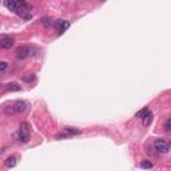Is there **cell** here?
Wrapping results in <instances>:
<instances>
[{"label": "cell", "mask_w": 171, "mask_h": 171, "mask_svg": "<svg viewBox=\"0 0 171 171\" xmlns=\"http://www.w3.org/2000/svg\"><path fill=\"white\" fill-rule=\"evenodd\" d=\"M16 138L19 139L20 142L27 143L30 141V124L27 122H21L20 123V128L16 134Z\"/></svg>", "instance_id": "cell-1"}, {"label": "cell", "mask_w": 171, "mask_h": 171, "mask_svg": "<svg viewBox=\"0 0 171 171\" xmlns=\"http://www.w3.org/2000/svg\"><path fill=\"white\" fill-rule=\"evenodd\" d=\"M4 7H7L10 11L20 13V11L24 10V8L27 7V3L20 2V0H12V2H4Z\"/></svg>", "instance_id": "cell-2"}, {"label": "cell", "mask_w": 171, "mask_h": 171, "mask_svg": "<svg viewBox=\"0 0 171 171\" xmlns=\"http://www.w3.org/2000/svg\"><path fill=\"white\" fill-rule=\"evenodd\" d=\"M154 147H155V150L160 152V154H167L169 152V145L166 143L163 139H156V141L154 142Z\"/></svg>", "instance_id": "cell-3"}, {"label": "cell", "mask_w": 171, "mask_h": 171, "mask_svg": "<svg viewBox=\"0 0 171 171\" xmlns=\"http://www.w3.org/2000/svg\"><path fill=\"white\" fill-rule=\"evenodd\" d=\"M32 55V48H30V47H19L16 49V58L17 59H25V58H28Z\"/></svg>", "instance_id": "cell-4"}, {"label": "cell", "mask_w": 171, "mask_h": 171, "mask_svg": "<svg viewBox=\"0 0 171 171\" xmlns=\"http://www.w3.org/2000/svg\"><path fill=\"white\" fill-rule=\"evenodd\" d=\"M55 27H56L58 35H63L67 30L70 28V21H67V20H62V19H60V20H56Z\"/></svg>", "instance_id": "cell-5"}, {"label": "cell", "mask_w": 171, "mask_h": 171, "mask_svg": "<svg viewBox=\"0 0 171 171\" xmlns=\"http://www.w3.org/2000/svg\"><path fill=\"white\" fill-rule=\"evenodd\" d=\"M13 43H15V40H13L12 38L10 36H2L0 38V47H2L3 49H10Z\"/></svg>", "instance_id": "cell-6"}, {"label": "cell", "mask_w": 171, "mask_h": 171, "mask_svg": "<svg viewBox=\"0 0 171 171\" xmlns=\"http://www.w3.org/2000/svg\"><path fill=\"white\" fill-rule=\"evenodd\" d=\"M13 107H15V111L16 114H23L27 110V103L24 100H16L13 103Z\"/></svg>", "instance_id": "cell-7"}, {"label": "cell", "mask_w": 171, "mask_h": 171, "mask_svg": "<svg viewBox=\"0 0 171 171\" xmlns=\"http://www.w3.org/2000/svg\"><path fill=\"white\" fill-rule=\"evenodd\" d=\"M42 23L44 27H47V28H49V27H55V23L56 21L52 19V17H49V16H44L42 17Z\"/></svg>", "instance_id": "cell-8"}, {"label": "cell", "mask_w": 171, "mask_h": 171, "mask_svg": "<svg viewBox=\"0 0 171 171\" xmlns=\"http://www.w3.org/2000/svg\"><path fill=\"white\" fill-rule=\"evenodd\" d=\"M16 156H13V155H11V156H8V158L6 159V162H4V164H6V167L7 169H12V167H15L16 166Z\"/></svg>", "instance_id": "cell-9"}, {"label": "cell", "mask_w": 171, "mask_h": 171, "mask_svg": "<svg viewBox=\"0 0 171 171\" xmlns=\"http://www.w3.org/2000/svg\"><path fill=\"white\" fill-rule=\"evenodd\" d=\"M142 120H143V126H145V127H148V126L151 124V122H152V112L147 111V114L143 116Z\"/></svg>", "instance_id": "cell-10"}, {"label": "cell", "mask_w": 171, "mask_h": 171, "mask_svg": "<svg viewBox=\"0 0 171 171\" xmlns=\"http://www.w3.org/2000/svg\"><path fill=\"white\" fill-rule=\"evenodd\" d=\"M6 90H7V91H20V90H21V87H20V86L19 84H17V83H8V84H6Z\"/></svg>", "instance_id": "cell-11"}, {"label": "cell", "mask_w": 171, "mask_h": 171, "mask_svg": "<svg viewBox=\"0 0 171 171\" xmlns=\"http://www.w3.org/2000/svg\"><path fill=\"white\" fill-rule=\"evenodd\" d=\"M64 132L68 135V136H74V135H78V134H80L82 131H80V130H78V128H72V127H64Z\"/></svg>", "instance_id": "cell-12"}, {"label": "cell", "mask_w": 171, "mask_h": 171, "mask_svg": "<svg viewBox=\"0 0 171 171\" xmlns=\"http://www.w3.org/2000/svg\"><path fill=\"white\" fill-rule=\"evenodd\" d=\"M4 114H6V115H13V114H16V111H15V107H13V104H11V106H6V107H4Z\"/></svg>", "instance_id": "cell-13"}, {"label": "cell", "mask_w": 171, "mask_h": 171, "mask_svg": "<svg viewBox=\"0 0 171 171\" xmlns=\"http://www.w3.org/2000/svg\"><path fill=\"white\" fill-rule=\"evenodd\" d=\"M21 80H23V82H27V83L34 82V80H35V74H27V75H24L23 78H21Z\"/></svg>", "instance_id": "cell-14"}, {"label": "cell", "mask_w": 171, "mask_h": 171, "mask_svg": "<svg viewBox=\"0 0 171 171\" xmlns=\"http://www.w3.org/2000/svg\"><path fill=\"white\" fill-rule=\"evenodd\" d=\"M141 167L145 169V170H150V169H152V163L150 160H142L141 162Z\"/></svg>", "instance_id": "cell-15"}, {"label": "cell", "mask_w": 171, "mask_h": 171, "mask_svg": "<svg viewBox=\"0 0 171 171\" xmlns=\"http://www.w3.org/2000/svg\"><path fill=\"white\" fill-rule=\"evenodd\" d=\"M164 131H166V132H171V118H169L167 120H166V123H164Z\"/></svg>", "instance_id": "cell-16"}, {"label": "cell", "mask_w": 171, "mask_h": 171, "mask_svg": "<svg viewBox=\"0 0 171 171\" xmlns=\"http://www.w3.org/2000/svg\"><path fill=\"white\" fill-rule=\"evenodd\" d=\"M147 109H143V110H141V111H138L136 114H135V116H136V118H143V116H145L146 114H147Z\"/></svg>", "instance_id": "cell-17"}, {"label": "cell", "mask_w": 171, "mask_h": 171, "mask_svg": "<svg viewBox=\"0 0 171 171\" xmlns=\"http://www.w3.org/2000/svg\"><path fill=\"white\" fill-rule=\"evenodd\" d=\"M7 66H8L7 62H0V72H4L7 68Z\"/></svg>", "instance_id": "cell-18"}]
</instances>
